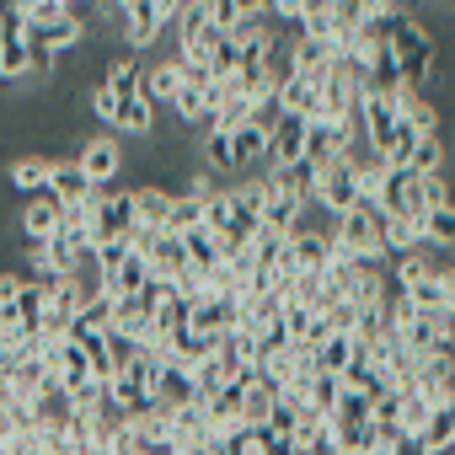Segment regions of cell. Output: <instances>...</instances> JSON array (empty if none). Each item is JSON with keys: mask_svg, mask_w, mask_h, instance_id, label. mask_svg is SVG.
<instances>
[{"mask_svg": "<svg viewBox=\"0 0 455 455\" xmlns=\"http://www.w3.org/2000/svg\"><path fill=\"white\" fill-rule=\"evenodd\" d=\"M166 214H172V188H166V182H145V188H134V220L145 225V231H161Z\"/></svg>", "mask_w": 455, "mask_h": 455, "instance_id": "cell-16", "label": "cell"}, {"mask_svg": "<svg viewBox=\"0 0 455 455\" xmlns=\"http://www.w3.org/2000/svg\"><path fill=\"white\" fill-rule=\"evenodd\" d=\"M6 364H12V338L0 332V375H6Z\"/></svg>", "mask_w": 455, "mask_h": 455, "instance_id": "cell-31", "label": "cell"}, {"mask_svg": "<svg viewBox=\"0 0 455 455\" xmlns=\"http://www.w3.org/2000/svg\"><path fill=\"white\" fill-rule=\"evenodd\" d=\"M198 225H204V204H193V198H182V193H172V214H166V225H161V231L182 242L188 231H198Z\"/></svg>", "mask_w": 455, "mask_h": 455, "instance_id": "cell-24", "label": "cell"}, {"mask_svg": "<svg viewBox=\"0 0 455 455\" xmlns=\"http://www.w3.org/2000/svg\"><path fill=\"white\" fill-rule=\"evenodd\" d=\"M76 166H81V177L92 182V188H102V182H113L118 172H124V145L113 140V134H86L81 140V156H76Z\"/></svg>", "mask_w": 455, "mask_h": 455, "instance_id": "cell-7", "label": "cell"}, {"mask_svg": "<svg viewBox=\"0 0 455 455\" xmlns=\"http://www.w3.org/2000/svg\"><path fill=\"white\" fill-rule=\"evenodd\" d=\"M231 327H242V300L236 295H220V290H209L204 300H193L188 306V332H198V338H225Z\"/></svg>", "mask_w": 455, "mask_h": 455, "instance_id": "cell-5", "label": "cell"}, {"mask_svg": "<svg viewBox=\"0 0 455 455\" xmlns=\"http://www.w3.org/2000/svg\"><path fill=\"white\" fill-rule=\"evenodd\" d=\"M386 54H391V65H396L402 86H412V92H423V86L434 81V70H439V60H434V38L423 33V22H418L407 6H402V12H396V22H391Z\"/></svg>", "mask_w": 455, "mask_h": 455, "instance_id": "cell-1", "label": "cell"}, {"mask_svg": "<svg viewBox=\"0 0 455 455\" xmlns=\"http://www.w3.org/2000/svg\"><path fill=\"white\" fill-rule=\"evenodd\" d=\"M354 140H364V134H359V129H343V124H322V118H311V124H306V156H300V161H306L311 172H327Z\"/></svg>", "mask_w": 455, "mask_h": 455, "instance_id": "cell-6", "label": "cell"}, {"mask_svg": "<svg viewBox=\"0 0 455 455\" xmlns=\"http://www.w3.org/2000/svg\"><path fill=\"white\" fill-rule=\"evenodd\" d=\"M386 455H428V450H423V439H418V434H396V439L386 444Z\"/></svg>", "mask_w": 455, "mask_h": 455, "instance_id": "cell-28", "label": "cell"}, {"mask_svg": "<svg viewBox=\"0 0 455 455\" xmlns=\"http://www.w3.org/2000/svg\"><path fill=\"white\" fill-rule=\"evenodd\" d=\"M49 166H54V156H12L6 166H0V177H6V188H12V193L38 198V193L49 188Z\"/></svg>", "mask_w": 455, "mask_h": 455, "instance_id": "cell-12", "label": "cell"}, {"mask_svg": "<svg viewBox=\"0 0 455 455\" xmlns=\"http://www.w3.org/2000/svg\"><path fill=\"white\" fill-rule=\"evenodd\" d=\"M108 332H113V300H108V295H92V300L81 306L70 338H76V343H97V338H108Z\"/></svg>", "mask_w": 455, "mask_h": 455, "instance_id": "cell-17", "label": "cell"}, {"mask_svg": "<svg viewBox=\"0 0 455 455\" xmlns=\"http://www.w3.org/2000/svg\"><path fill=\"white\" fill-rule=\"evenodd\" d=\"M380 225H386V214L375 204H354L348 214L332 220V252H343V258H386L380 252Z\"/></svg>", "mask_w": 455, "mask_h": 455, "instance_id": "cell-2", "label": "cell"}, {"mask_svg": "<svg viewBox=\"0 0 455 455\" xmlns=\"http://www.w3.org/2000/svg\"><path fill=\"white\" fill-rule=\"evenodd\" d=\"M140 81H145V65H140V60H113V65L97 76V86H102L113 102H124V97H140Z\"/></svg>", "mask_w": 455, "mask_h": 455, "instance_id": "cell-19", "label": "cell"}, {"mask_svg": "<svg viewBox=\"0 0 455 455\" xmlns=\"http://www.w3.org/2000/svg\"><path fill=\"white\" fill-rule=\"evenodd\" d=\"M17 231H22V242H28V247L54 242V231H60V204H54L49 193L28 198V209H22V220H17Z\"/></svg>", "mask_w": 455, "mask_h": 455, "instance_id": "cell-11", "label": "cell"}, {"mask_svg": "<svg viewBox=\"0 0 455 455\" xmlns=\"http://www.w3.org/2000/svg\"><path fill=\"white\" fill-rule=\"evenodd\" d=\"M225 386H231V375H225V370H220V359L209 354V359H204V364L193 370V391H198V402H209V396H220Z\"/></svg>", "mask_w": 455, "mask_h": 455, "instance_id": "cell-27", "label": "cell"}, {"mask_svg": "<svg viewBox=\"0 0 455 455\" xmlns=\"http://www.w3.org/2000/svg\"><path fill=\"white\" fill-rule=\"evenodd\" d=\"M17 284H22V274H12V268H6V274H0V311H6V306H12V295H17Z\"/></svg>", "mask_w": 455, "mask_h": 455, "instance_id": "cell-29", "label": "cell"}, {"mask_svg": "<svg viewBox=\"0 0 455 455\" xmlns=\"http://www.w3.org/2000/svg\"><path fill=\"white\" fill-rule=\"evenodd\" d=\"M182 92V65L177 60H161V65H150L145 70V81H140V97L150 102V108H172V97Z\"/></svg>", "mask_w": 455, "mask_h": 455, "instance_id": "cell-14", "label": "cell"}, {"mask_svg": "<svg viewBox=\"0 0 455 455\" xmlns=\"http://www.w3.org/2000/svg\"><path fill=\"white\" fill-rule=\"evenodd\" d=\"M113 129H118V134H129V140H140V134H150V129H156V108H150L145 97H124V102H118V113H113Z\"/></svg>", "mask_w": 455, "mask_h": 455, "instance_id": "cell-22", "label": "cell"}, {"mask_svg": "<svg viewBox=\"0 0 455 455\" xmlns=\"http://www.w3.org/2000/svg\"><path fill=\"white\" fill-rule=\"evenodd\" d=\"M428 412H434V407H428L423 396H412V391H402V396H396V428H402V434H423Z\"/></svg>", "mask_w": 455, "mask_h": 455, "instance_id": "cell-26", "label": "cell"}, {"mask_svg": "<svg viewBox=\"0 0 455 455\" xmlns=\"http://www.w3.org/2000/svg\"><path fill=\"white\" fill-rule=\"evenodd\" d=\"M145 268H150V284H166V290H172V284L188 274V252H182V242L161 231V242L145 252Z\"/></svg>", "mask_w": 455, "mask_h": 455, "instance_id": "cell-13", "label": "cell"}, {"mask_svg": "<svg viewBox=\"0 0 455 455\" xmlns=\"http://www.w3.org/2000/svg\"><path fill=\"white\" fill-rule=\"evenodd\" d=\"M177 17V0H124L118 6V28L129 49H150L161 38V28H172Z\"/></svg>", "mask_w": 455, "mask_h": 455, "instance_id": "cell-3", "label": "cell"}, {"mask_svg": "<svg viewBox=\"0 0 455 455\" xmlns=\"http://www.w3.org/2000/svg\"><path fill=\"white\" fill-rule=\"evenodd\" d=\"M172 28H177V54H182V49H193V44L209 33V0H177Z\"/></svg>", "mask_w": 455, "mask_h": 455, "instance_id": "cell-18", "label": "cell"}, {"mask_svg": "<svg viewBox=\"0 0 455 455\" xmlns=\"http://www.w3.org/2000/svg\"><path fill=\"white\" fill-rule=\"evenodd\" d=\"M44 193H49L60 209H81V204H86L97 188L81 177V166H76V161H65V156H60V161L49 166V188H44Z\"/></svg>", "mask_w": 455, "mask_h": 455, "instance_id": "cell-10", "label": "cell"}, {"mask_svg": "<svg viewBox=\"0 0 455 455\" xmlns=\"http://www.w3.org/2000/svg\"><path fill=\"white\" fill-rule=\"evenodd\" d=\"M418 439H423L428 455H450V444H455V407H434Z\"/></svg>", "mask_w": 455, "mask_h": 455, "instance_id": "cell-23", "label": "cell"}, {"mask_svg": "<svg viewBox=\"0 0 455 455\" xmlns=\"http://www.w3.org/2000/svg\"><path fill=\"white\" fill-rule=\"evenodd\" d=\"M274 402H279V386H268V380H247V391H242V428H263L268 423V412H274Z\"/></svg>", "mask_w": 455, "mask_h": 455, "instance_id": "cell-21", "label": "cell"}, {"mask_svg": "<svg viewBox=\"0 0 455 455\" xmlns=\"http://www.w3.org/2000/svg\"><path fill=\"white\" fill-rule=\"evenodd\" d=\"M38 359L49 364V375H54L65 391H76V386H86V380H92L86 348H81L76 338H60V343H38Z\"/></svg>", "mask_w": 455, "mask_h": 455, "instance_id": "cell-8", "label": "cell"}, {"mask_svg": "<svg viewBox=\"0 0 455 455\" xmlns=\"http://www.w3.org/2000/svg\"><path fill=\"white\" fill-rule=\"evenodd\" d=\"M418 231H423V242H428V247L450 252V242H455V204H450V209H428Z\"/></svg>", "mask_w": 455, "mask_h": 455, "instance_id": "cell-25", "label": "cell"}, {"mask_svg": "<svg viewBox=\"0 0 455 455\" xmlns=\"http://www.w3.org/2000/svg\"><path fill=\"white\" fill-rule=\"evenodd\" d=\"M198 391H193V375L177 370V364H161V380H156V407H193Z\"/></svg>", "mask_w": 455, "mask_h": 455, "instance_id": "cell-20", "label": "cell"}, {"mask_svg": "<svg viewBox=\"0 0 455 455\" xmlns=\"http://www.w3.org/2000/svg\"><path fill=\"white\" fill-rule=\"evenodd\" d=\"M300 156H306V118H284V113H279V124L268 129V156H263L258 172H284V166H295Z\"/></svg>", "mask_w": 455, "mask_h": 455, "instance_id": "cell-9", "label": "cell"}, {"mask_svg": "<svg viewBox=\"0 0 455 455\" xmlns=\"http://www.w3.org/2000/svg\"><path fill=\"white\" fill-rule=\"evenodd\" d=\"M70 455H108V444H97V439H70Z\"/></svg>", "mask_w": 455, "mask_h": 455, "instance_id": "cell-30", "label": "cell"}, {"mask_svg": "<svg viewBox=\"0 0 455 455\" xmlns=\"http://www.w3.org/2000/svg\"><path fill=\"white\" fill-rule=\"evenodd\" d=\"M161 290H166V284H145L140 295L113 300V338L145 348V343H150V322H156V300H161Z\"/></svg>", "mask_w": 455, "mask_h": 455, "instance_id": "cell-4", "label": "cell"}, {"mask_svg": "<svg viewBox=\"0 0 455 455\" xmlns=\"http://www.w3.org/2000/svg\"><path fill=\"white\" fill-rule=\"evenodd\" d=\"M166 428H172L177 450H198V444H209V418H204L198 402H193V407H166Z\"/></svg>", "mask_w": 455, "mask_h": 455, "instance_id": "cell-15", "label": "cell"}]
</instances>
